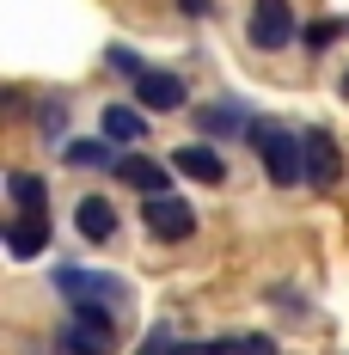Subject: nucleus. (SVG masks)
<instances>
[{
  "instance_id": "obj_1",
  "label": "nucleus",
  "mask_w": 349,
  "mask_h": 355,
  "mask_svg": "<svg viewBox=\"0 0 349 355\" xmlns=\"http://www.w3.org/2000/svg\"><path fill=\"white\" fill-rule=\"evenodd\" d=\"M251 153L264 159V172L276 190H294V184H307V141L294 135V129H282V123H251Z\"/></svg>"
},
{
  "instance_id": "obj_2",
  "label": "nucleus",
  "mask_w": 349,
  "mask_h": 355,
  "mask_svg": "<svg viewBox=\"0 0 349 355\" xmlns=\"http://www.w3.org/2000/svg\"><path fill=\"white\" fill-rule=\"evenodd\" d=\"M49 282H56V294L68 306H105V313H117L129 300V282L123 276H92V270H74V263H62Z\"/></svg>"
},
{
  "instance_id": "obj_3",
  "label": "nucleus",
  "mask_w": 349,
  "mask_h": 355,
  "mask_svg": "<svg viewBox=\"0 0 349 355\" xmlns=\"http://www.w3.org/2000/svg\"><path fill=\"white\" fill-rule=\"evenodd\" d=\"M300 31H307V25L294 19V0H251V19H245V37H251V49L276 55V49H288Z\"/></svg>"
},
{
  "instance_id": "obj_4",
  "label": "nucleus",
  "mask_w": 349,
  "mask_h": 355,
  "mask_svg": "<svg viewBox=\"0 0 349 355\" xmlns=\"http://www.w3.org/2000/svg\"><path fill=\"white\" fill-rule=\"evenodd\" d=\"M68 313L74 319L62 324V337H56L68 355H110L117 349V319H110V313H99V306H68Z\"/></svg>"
},
{
  "instance_id": "obj_5",
  "label": "nucleus",
  "mask_w": 349,
  "mask_h": 355,
  "mask_svg": "<svg viewBox=\"0 0 349 355\" xmlns=\"http://www.w3.org/2000/svg\"><path fill=\"white\" fill-rule=\"evenodd\" d=\"M141 227L153 239H190L196 233V209L184 196H141Z\"/></svg>"
},
{
  "instance_id": "obj_6",
  "label": "nucleus",
  "mask_w": 349,
  "mask_h": 355,
  "mask_svg": "<svg viewBox=\"0 0 349 355\" xmlns=\"http://www.w3.org/2000/svg\"><path fill=\"white\" fill-rule=\"evenodd\" d=\"M300 141H307V184H313V190H331V184L343 178V153L331 141V129H307Z\"/></svg>"
},
{
  "instance_id": "obj_7",
  "label": "nucleus",
  "mask_w": 349,
  "mask_h": 355,
  "mask_svg": "<svg viewBox=\"0 0 349 355\" xmlns=\"http://www.w3.org/2000/svg\"><path fill=\"white\" fill-rule=\"evenodd\" d=\"M135 98H141V110H153V116H166V110H184V80L178 73H166V68H147L135 80Z\"/></svg>"
},
{
  "instance_id": "obj_8",
  "label": "nucleus",
  "mask_w": 349,
  "mask_h": 355,
  "mask_svg": "<svg viewBox=\"0 0 349 355\" xmlns=\"http://www.w3.org/2000/svg\"><path fill=\"white\" fill-rule=\"evenodd\" d=\"M117 147H123V141H110V135H80V141L62 147V159H68L74 172H117V166H123Z\"/></svg>"
},
{
  "instance_id": "obj_9",
  "label": "nucleus",
  "mask_w": 349,
  "mask_h": 355,
  "mask_svg": "<svg viewBox=\"0 0 349 355\" xmlns=\"http://www.w3.org/2000/svg\"><path fill=\"white\" fill-rule=\"evenodd\" d=\"M43 245H56V220L49 214H12L6 220V251L12 257H37Z\"/></svg>"
},
{
  "instance_id": "obj_10",
  "label": "nucleus",
  "mask_w": 349,
  "mask_h": 355,
  "mask_svg": "<svg viewBox=\"0 0 349 355\" xmlns=\"http://www.w3.org/2000/svg\"><path fill=\"white\" fill-rule=\"evenodd\" d=\"M251 110H245V98H227V105H203L196 110V129L203 135H251Z\"/></svg>"
},
{
  "instance_id": "obj_11",
  "label": "nucleus",
  "mask_w": 349,
  "mask_h": 355,
  "mask_svg": "<svg viewBox=\"0 0 349 355\" xmlns=\"http://www.w3.org/2000/svg\"><path fill=\"white\" fill-rule=\"evenodd\" d=\"M80 239L86 245H110L117 239V209H110V196H80Z\"/></svg>"
},
{
  "instance_id": "obj_12",
  "label": "nucleus",
  "mask_w": 349,
  "mask_h": 355,
  "mask_svg": "<svg viewBox=\"0 0 349 355\" xmlns=\"http://www.w3.org/2000/svg\"><path fill=\"white\" fill-rule=\"evenodd\" d=\"M117 178H123L129 190H141V196H172V172H166V166H153V159H141V153H123Z\"/></svg>"
},
{
  "instance_id": "obj_13",
  "label": "nucleus",
  "mask_w": 349,
  "mask_h": 355,
  "mask_svg": "<svg viewBox=\"0 0 349 355\" xmlns=\"http://www.w3.org/2000/svg\"><path fill=\"white\" fill-rule=\"evenodd\" d=\"M172 166H178L184 178H196V184H221V178H227V159H221V153H214L209 141L178 147V153H172Z\"/></svg>"
},
{
  "instance_id": "obj_14",
  "label": "nucleus",
  "mask_w": 349,
  "mask_h": 355,
  "mask_svg": "<svg viewBox=\"0 0 349 355\" xmlns=\"http://www.w3.org/2000/svg\"><path fill=\"white\" fill-rule=\"evenodd\" d=\"M6 196H12V214H49V184L37 172H6Z\"/></svg>"
},
{
  "instance_id": "obj_15",
  "label": "nucleus",
  "mask_w": 349,
  "mask_h": 355,
  "mask_svg": "<svg viewBox=\"0 0 349 355\" xmlns=\"http://www.w3.org/2000/svg\"><path fill=\"white\" fill-rule=\"evenodd\" d=\"M105 135L110 141H147V116H141V110H129V105H110L105 110Z\"/></svg>"
},
{
  "instance_id": "obj_16",
  "label": "nucleus",
  "mask_w": 349,
  "mask_h": 355,
  "mask_svg": "<svg viewBox=\"0 0 349 355\" xmlns=\"http://www.w3.org/2000/svg\"><path fill=\"white\" fill-rule=\"evenodd\" d=\"M37 129H43V141H62V129H68V98H43V105H37Z\"/></svg>"
},
{
  "instance_id": "obj_17",
  "label": "nucleus",
  "mask_w": 349,
  "mask_h": 355,
  "mask_svg": "<svg viewBox=\"0 0 349 355\" xmlns=\"http://www.w3.org/2000/svg\"><path fill=\"white\" fill-rule=\"evenodd\" d=\"M349 31V19H313V25H307V31H300V43H307V49H331V43H337V37Z\"/></svg>"
},
{
  "instance_id": "obj_18",
  "label": "nucleus",
  "mask_w": 349,
  "mask_h": 355,
  "mask_svg": "<svg viewBox=\"0 0 349 355\" xmlns=\"http://www.w3.org/2000/svg\"><path fill=\"white\" fill-rule=\"evenodd\" d=\"M105 62H110V68H117V73H123V80H141V73H147V62H141L135 49H123V43H117V49H110Z\"/></svg>"
},
{
  "instance_id": "obj_19",
  "label": "nucleus",
  "mask_w": 349,
  "mask_h": 355,
  "mask_svg": "<svg viewBox=\"0 0 349 355\" xmlns=\"http://www.w3.org/2000/svg\"><path fill=\"white\" fill-rule=\"evenodd\" d=\"M135 355H178V343H172V331H166V324H153V331H147V343H141Z\"/></svg>"
},
{
  "instance_id": "obj_20",
  "label": "nucleus",
  "mask_w": 349,
  "mask_h": 355,
  "mask_svg": "<svg viewBox=\"0 0 349 355\" xmlns=\"http://www.w3.org/2000/svg\"><path fill=\"white\" fill-rule=\"evenodd\" d=\"M178 355H233V337H214V343H178Z\"/></svg>"
},
{
  "instance_id": "obj_21",
  "label": "nucleus",
  "mask_w": 349,
  "mask_h": 355,
  "mask_svg": "<svg viewBox=\"0 0 349 355\" xmlns=\"http://www.w3.org/2000/svg\"><path fill=\"white\" fill-rule=\"evenodd\" d=\"M233 355H276L270 337H233Z\"/></svg>"
},
{
  "instance_id": "obj_22",
  "label": "nucleus",
  "mask_w": 349,
  "mask_h": 355,
  "mask_svg": "<svg viewBox=\"0 0 349 355\" xmlns=\"http://www.w3.org/2000/svg\"><path fill=\"white\" fill-rule=\"evenodd\" d=\"M178 12H184V19H209L214 0H178Z\"/></svg>"
},
{
  "instance_id": "obj_23",
  "label": "nucleus",
  "mask_w": 349,
  "mask_h": 355,
  "mask_svg": "<svg viewBox=\"0 0 349 355\" xmlns=\"http://www.w3.org/2000/svg\"><path fill=\"white\" fill-rule=\"evenodd\" d=\"M343 98H349V73H343Z\"/></svg>"
}]
</instances>
